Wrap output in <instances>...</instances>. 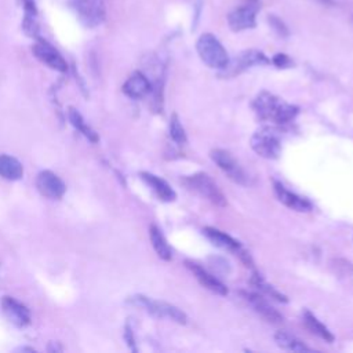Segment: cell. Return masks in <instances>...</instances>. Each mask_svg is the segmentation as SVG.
<instances>
[{
	"label": "cell",
	"mask_w": 353,
	"mask_h": 353,
	"mask_svg": "<svg viewBox=\"0 0 353 353\" xmlns=\"http://www.w3.org/2000/svg\"><path fill=\"white\" fill-rule=\"evenodd\" d=\"M252 109L261 120L272 121L274 124H287L298 114L295 105L284 102L281 98L262 91L252 102Z\"/></svg>",
	"instance_id": "cell-1"
},
{
	"label": "cell",
	"mask_w": 353,
	"mask_h": 353,
	"mask_svg": "<svg viewBox=\"0 0 353 353\" xmlns=\"http://www.w3.org/2000/svg\"><path fill=\"white\" fill-rule=\"evenodd\" d=\"M200 59L212 69L222 70L229 63V55L221 41L212 33H203L196 41Z\"/></svg>",
	"instance_id": "cell-2"
},
{
	"label": "cell",
	"mask_w": 353,
	"mask_h": 353,
	"mask_svg": "<svg viewBox=\"0 0 353 353\" xmlns=\"http://www.w3.org/2000/svg\"><path fill=\"white\" fill-rule=\"evenodd\" d=\"M130 302L135 306L143 307L148 313L159 319H168L178 324H186L188 317L186 314L176 306L164 302V301H154L145 295H134L130 298Z\"/></svg>",
	"instance_id": "cell-3"
},
{
	"label": "cell",
	"mask_w": 353,
	"mask_h": 353,
	"mask_svg": "<svg viewBox=\"0 0 353 353\" xmlns=\"http://www.w3.org/2000/svg\"><path fill=\"white\" fill-rule=\"evenodd\" d=\"M182 182L189 190L197 193L199 196L208 200L210 203L218 207H223L226 204V197L223 196V193L221 192L218 185L211 179L210 175L204 172H197V174L185 176Z\"/></svg>",
	"instance_id": "cell-4"
},
{
	"label": "cell",
	"mask_w": 353,
	"mask_h": 353,
	"mask_svg": "<svg viewBox=\"0 0 353 353\" xmlns=\"http://www.w3.org/2000/svg\"><path fill=\"white\" fill-rule=\"evenodd\" d=\"M69 7L76 14L79 22L88 29L99 26L106 18L103 0H69Z\"/></svg>",
	"instance_id": "cell-5"
},
{
	"label": "cell",
	"mask_w": 353,
	"mask_h": 353,
	"mask_svg": "<svg viewBox=\"0 0 353 353\" xmlns=\"http://www.w3.org/2000/svg\"><path fill=\"white\" fill-rule=\"evenodd\" d=\"M251 148L263 159H277L281 152L280 135L273 127H262L251 137Z\"/></svg>",
	"instance_id": "cell-6"
},
{
	"label": "cell",
	"mask_w": 353,
	"mask_h": 353,
	"mask_svg": "<svg viewBox=\"0 0 353 353\" xmlns=\"http://www.w3.org/2000/svg\"><path fill=\"white\" fill-rule=\"evenodd\" d=\"M211 160L219 167V170L234 183L247 186L250 183V176L244 171V168L239 164V161L223 149H214L210 153Z\"/></svg>",
	"instance_id": "cell-7"
},
{
	"label": "cell",
	"mask_w": 353,
	"mask_h": 353,
	"mask_svg": "<svg viewBox=\"0 0 353 353\" xmlns=\"http://www.w3.org/2000/svg\"><path fill=\"white\" fill-rule=\"evenodd\" d=\"M269 58L259 50H245L237 54L233 59H229V63L221 70L223 77H233L240 74L245 69L256 65H266L269 63Z\"/></svg>",
	"instance_id": "cell-8"
},
{
	"label": "cell",
	"mask_w": 353,
	"mask_h": 353,
	"mask_svg": "<svg viewBox=\"0 0 353 353\" xmlns=\"http://www.w3.org/2000/svg\"><path fill=\"white\" fill-rule=\"evenodd\" d=\"M203 233L207 236V239H208L214 245H216V247H219V248H222V250H226V251L233 252V254L237 255L244 263H247V266H248V265H250V266L252 265L248 252H245V251L243 250L241 244H240L237 240H234L232 236L226 234L225 232H222V230H219V229L210 228V226L204 228V229H203Z\"/></svg>",
	"instance_id": "cell-9"
},
{
	"label": "cell",
	"mask_w": 353,
	"mask_h": 353,
	"mask_svg": "<svg viewBox=\"0 0 353 353\" xmlns=\"http://www.w3.org/2000/svg\"><path fill=\"white\" fill-rule=\"evenodd\" d=\"M37 41L33 44L32 51L34 54V57L41 61L43 63H46L48 68L58 70V72H66L68 70V63L65 61V58L58 52V50L55 47H52L50 43H47L43 39H36Z\"/></svg>",
	"instance_id": "cell-10"
},
{
	"label": "cell",
	"mask_w": 353,
	"mask_h": 353,
	"mask_svg": "<svg viewBox=\"0 0 353 353\" xmlns=\"http://www.w3.org/2000/svg\"><path fill=\"white\" fill-rule=\"evenodd\" d=\"M36 188L44 197H48L52 200L61 199L66 190V186L62 182V179L57 174L48 170L39 172L36 178Z\"/></svg>",
	"instance_id": "cell-11"
},
{
	"label": "cell",
	"mask_w": 353,
	"mask_h": 353,
	"mask_svg": "<svg viewBox=\"0 0 353 353\" xmlns=\"http://www.w3.org/2000/svg\"><path fill=\"white\" fill-rule=\"evenodd\" d=\"M256 11L258 7L252 3L250 6L239 7L233 10L228 15V23L232 30L234 32H241L247 29H252L256 25Z\"/></svg>",
	"instance_id": "cell-12"
},
{
	"label": "cell",
	"mask_w": 353,
	"mask_h": 353,
	"mask_svg": "<svg viewBox=\"0 0 353 353\" xmlns=\"http://www.w3.org/2000/svg\"><path fill=\"white\" fill-rule=\"evenodd\" d=\"M241 295L247 301V303L266 321L273 324H279L283 321V316L262 295L250 291H241Z\"/></svg>",
	"instance_id": "cell-13"
},
{
	"label": "cell",
	"mask_w": 353,
	"mask_h": 353,
	"mask_svg": "<svg viewBox=\"0 0 353 353\" xmlns=\"http://www.w3.org/2000/svg\"><path fill=\"white\" fill-rule=\"evenodd\" d=\"M1 309L6 317L18 327H25L30 323L29 309L12 296H3Z\"/></svg>",
	"instance_id": "cell-14"
},
{
	"label": "cell",
	"mask_w": 353,
	"mask_h": 353,
	"mask_svg": "<svg viewBox=\"0 0 353 353\" xmlns=\"http://www.w3.org/2000/svg\"><path fill=\"white\" fill-rule=\"evenodd\" d=\"M273 189H274V194L279 199V201L283 203L285 207H288L294 211H299V212H307L312 210V203L309 200L288 190L280 182L276 181L273 185Z\"/></svg>",
	"instance_id": "cell-15"
},
{
	"label": "cell",
	"mask_w": 353,
	"mask_h": 353,
	"mask_svg": "<svg viewBox=\"0 0 353 353\" xmlns=\"http://www.w3.org/2000/svg\"><path fill=\"white\" fill-rule=\"evenodd\" d=\"M186 268L193 273V276L196 277V280L204 287L207 288L208 291L214 292V294H218V295H226L228 294V288L226 285L219 281L215 276H212L211 273H208L204 268H201L200 265L197 263H193V262H186Z\"/></svg>",
	"instance_id": "cell-16"
},
{
	"label": "cell",
	"mask_w": 353,
	"mask_h": 353,
	"mask_svg": "<svg viewBox=\"0 0 353 353\" xmlns=\"http://www.w3.org/2000/svg\"><path fill=\"white\" fill-rule=\"evenodd\" d=\"M152 91V83L142 72H134L123 84V92L132 98L139 99Z\"/></svg>",
	"instance_id": "cell-17"
},
{
	"label": "cell",
	"mask_w": 353,
	"mask_h": 353,
	"mask_svg": "<svg viewBox=\"0 0 353 353\" xmlns=\"http://www.w3.org/2000/svg\"><path fill=\"white\" fill-rule=\"evenodd\" d=\"M143 182L156 193V196L163 201H174L176 199L175 190L160 176L150 172H141Z\"/></svg>",
	"instance_id": "cell-18"
},
{
	"label": "cell",
	"mask_w": 353,
	"mask_h": 353,
	"mask_svg": "<svg viewBox=\"0 0 353 353\" xmlns=\"http://www.w3.org/2000/svg\"><path fill=\"white\" fill-rule=\"evenodd\" d=\"M149 237H150L152 245H153L156 254L159 255V258H161L163 261H170L172 258V251H171L164 234L156 225H150Z\"/></svg>",
	"instance_id": "cell-19"
},
{
	"label": "cell",
	"mask_w": 353,
	"mask_h": 353,
	"mask_svg": "<svg viewBox=\"0 0 353 353\" xmlns=\"http://www.w3.org/2000/svg\"><path fill=\"white\" fill-rule=\"evenodd\" d=\"M22 164L15 157L8 154H0V176L10 181H17L22 178Z\"/></svg>",
	"instance_id": "cell-20"
},
{
	"label": "cell",
	"mask_w": 353,
	"mask_h": 353,
	"mask_svg": "<svg viewBox=\"0 0 353 353\" xmlns=\"http://www.w3.org/2000/svg\"><path fill=\"white\" fill-rule=\"evenodd\" d=\"M302 320H303V324L306 325V328L312 334L317 335L319 338L324 339L325 342H334V335L331 334V331L323 323H320L317 320V317L314 314H312L309 310H305L302 313Z\"/></svg>",
	"instance_id": "cell-21"
},
{
	"label": "cell",
	"mask_w": 353,
	"mask_h": 353,
	"mask_svg": "<svg viewBox=\"0 0 353 353\" xmlns=\"http://www.w3.org/2000/svg\"><path fill=\"white\" fill-rule=\"evenodd\" d=\"M274 342L279 347L290 352H312V349L305 345L302 341L295 338L294 335L285 332V331H277L274 335Z\"/></svg>",
	"instance_id": "cell-22"
},
{
	"label": "cell",
	"mask_w": 353,
	"mask_h": 353,
	"mask_svg": "<svg viewBox=\"0 0 353 353\" xmlns=\"http://www.w3.org/2000/svg\"><path fill=\"white\" fill-rule=\"evenodd\" d=\"M68 117H69L70 124H72L79 132H81L88 141H91V142H97V141H98L97 132L85 123V120H84L83 116L77 112V109L69 108V110H68Z\"/></svg>",
	"instance_id": "cell-23"
},
{
	"label": "cell",
	"mask_w": 353,
	"mask_h": 353,
	"mask_svg": "<svg viewBox=\"0 0 353 353\" xmlns=\"http://www.w3.org/2000/svg\"><path fill=\"white\" fill-rule=\"evenodd\" d=\"M251 284H252L254 287H256L262 294L268 295L269 298H272V299H274V301H277V302H287V301H288L284 294H281V292L277 291L273 285H270L269 283H266V281L261 277V274H258V273H254V274H252V277H251Z\"/></svg>",
	"instance_id": "cell-24"
},
{
	"label": "cell",
	"mask_w": 353,
	"mask_h": 353,
	"mask_svg": "<svg viewBox=\"0 0 353 353\" xmlns=\"http://www.w3.org/2000/svg\"><path fill=\"white\" fill-rule=\"evenodd\" d=\"M170 137L171 139L178 143V145H183L186 143L188 138H186V132H185V128L182 127L181 121H179V117L176 113H174L170 119Z\"/></svg>",
	"instance_id": "cell-25"
},
{
	"label": "cell",
	"mask_w": 353,
	"mask_h": 353,
	"mask_svg": "<svg viewBox=\"0 0 353 353\" xmlns=\"http://www.w3.org/2000/svg\"><path fill=\"white\" fill-rule=\"evenodd\" d=\"M268 22H269V25L273 28V30H274L279 36L287 37V36L290 34L288 28L285 26V23H284L279 17H276V15H269V17H268Z\"/></svg>",
	"instance_id": "cell-26"
},
{
	"label": "cell",
	"mask_w": 353,
	"mask_h": 353,
	"mask_svg": "<svg viewBox=\"0 0 353 353\" xmlns=\"http://www.w3.org/2000/svg\"><path fill=\"white\" fill-rule=\"evenodd\" d=\"M272 63L277 68H288L292 65V61L288 55L285 54H276L273 58H272Z\"/></svg>",
	"instance_id": "cell-27"
},
{
	"label": "cell",
	"mask_w": 353,
	"mask_h": 353,
	"mask_svg": "<svg viewBox=\"0 0 353 353\" xmlns=\"http://www.w3.org/2000/svg\"><path fill=\"white\" fill-rule=\"evenodd\" d=\"M125 338H127V341H128V345H130L132 349H135V347H134V338H132L131 330H130L128 327L125 328Z\"/></svg>",
	"instance_id": "cell-28"
},
{
	"label": "cell",
	"mask_w": 353,
	"mask_h": 353,
	"mask_svg": "<svg viewBox=\"0 0 353 353\" xmlns=\"http://www.w3.org/2000/svg\"><path fill=\"white\" fill-rule=\"evenodd\" d=\"M316 1L323 6H334V0H316Z\"/></svg>",
	"instance_id": "cell-29"
},
{
	"label": "cell",
	"mask_w": 353,
	"mask_h": 353,
	"mask_svg": "<svg viewBox=\"0 0 353 353\" xmlns=\"http://www.w3.org/2000/svg\"><path fill=\"white\" fill-rule=\"evenodd\" d=\"M250 1H251V3H254V4H255V3H256V1H258V0H250Z\"/></svg>",
	"instance_id": "cell-30"
}]
</instances>
